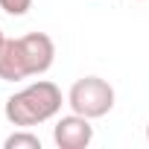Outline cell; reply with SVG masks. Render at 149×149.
Returning <instances> with one entry per match:
<instances>
[{
  "mask_svg": "<svg viewBox=\"0 0 149 149\" xmlns=\"http://www.w3.org/2000/svg\"><path fill=\"white\" fill-rule=\"evenodd\" d=\"M3 44H6V35H3V29H0V50H3Z\"/></svg>",
  "mask_w": 149,
  "mask_h": 149,
  "instance_id": "cell-8",
  "label": "cell"
},
{
  "mask_svg": "<svg viewBox=\"0 0 149 149\" xmlns=\"http://www.w3.org/2000/svg\"><path fill=\"white\" fill-rule=\"evenodd\" d=\"M3 146H6V149H41V137L24 129V132H15V134H9Z\"/></svg>",
  "mask_w": 149,
  "mask_h": 149,
  "instance_id": "cell-6",
  "label": "cell"
},
{
  "mask_svg": "<svg viewBox=\"0 0 149 149\" xmlns=\"http://www.w3.org/2000/svg\"><path fill=\"white\" fill-rule=\"evenodd\" d=\"M0 79L3 82H21L29 79V70L24 61V50L18 38H6L3 50H0Z\"/></svg>",
  "mask_w": 149,
  "mask_h": 149,
  "instance_id": "cell-5",
  "label": "cell"
},
{
  "mask_svg": "<svg viewBox=\"0 0 149 149\" xmlns=\"http://www.w3.org/2000/svg\"><path fill=\"white\" fill-rule=\"evenodd\" d=\"M0 9L6 15H12V18H21L32 9V0H0Z\"/></svg>",
  "mask_w": 149,
  "mask_h": 149,
  "instance_id": "cell-7",
  "label": "cell"
},
{
  "mask_svg": "<svg viewBox=\"0 0 149 149\" xmlns=\"http://www.w3.org/2000/svg\"><path fill=\"white\" fill-rule=\"evenodd\" d=\"M146 140H149V123H146Z\"/></svg>",
  "mask_w": 149,
  "mask_h": 149,
  "instance_id": "cell-9",
  "label": "cell"
},
{
  "mask_svg": "<svg viewBox=\"0 0 149 149\" xmlns=\"http://www.w3.org/2000/svg\"><path fill=\"white\" fill-rule=\"evenodd\" d=\"M18 41H21V50H24V61H26L29 76H44V73L53 67V61H56L53 38L47 32H26Z\"/></svg>",
  "mask_w": 149,
  "mask_h": 149,
  "instance_id": "cell-3",
  "label": "cell"
},
{
  "mask_svg": "<svg viewBox=\"0 0 149 149\" xmlns=\"http://www.w3.org/2000/svg\"><path fill=\"white\" fill-rule=\"evenodd\" d=\"M67 105L70 111H76L88 120H100L114 108V88L100 76H82L70 85Z\"/></svg>",
  "mask_w": 149,
  "mask_h": 149,
  "instance_id": "cell-2",
  "label": "cell"
},
{
  "mask_svg": "<svg viewBox=\"0 0 149 149\" xmlns=\"http://www.w3.org/2000/svg\"><path fill=\"white\" fill-rule=\"evenodd\" d=\"M53 140L58 149H85L91 146L94 140V126L88 117L82 114H67V117H58L56 126H53Z\"/></svg>",
  "mask_w": 149,
  "mask_h": 149,
  "instance_id": "cell-4",
  "label": "cell"
},
{
  "mask_svg": "<svg viewBox=\"0 0 149 149\" xmlns=\"http://www.w3.org/2000/svg\"><path fill=\"white\" fill-rule=\"evenodd\" d=\"M137 3H143V0H137Z\"/></svg>",
  "mask_w": 149,
  "mask_h": 149,
  "instance_id": "cell-10",
  "label": "cell"
},
{
  "mask_svg": "<svg viewBox=\"0 0 149 149\" xmlns=\"http://www.w3.org/2000/svg\"><path fill=\"white\" fill-rule=\"evenodd\" d=\"M61 91L56 82L50 79H38L26 88H21L18 94H12L6 100V120L12 126H21V129H32V126H41L47 120H53L58 111H61Z\"/></svg>",
  "mask_w": 149,
  "mask_h": 149,
  "instance_id": "cell-1",
  "label": "cell"
}]
</instances>
